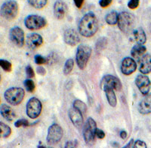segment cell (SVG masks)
I'll return each mask as SVG.
<instances>
[{
  "label": "cell",
  "mask_w": 151,
  "mask_h": 148,
  "mask_svg": "<svg viewBox=\"0 0 151 148\" xmlns=\"http://www.w3.org/2000/svg\"><path fill=\"white\" fill-rule=\"evenodd\" d=\"M79 32L83 37L89 38L95 35L99 28L98 20L92 12L85 14L79 23Z\"/></svg>",
  "instance_id": "obj_1"
},
{
  "label": "cell",
  "mask_w": 151,
  "mask_h": 148,
  "mask_svg": "<svg viewBox=\"0 0 151 148\" xmlns=\"http://www.w3.org/2000/svg\"><path fill=\"white\" fill-rule=\"evenodd\" d=\"M135 17L134 14H131L128 11H122L119 14L118 27L122 31V33H127L133 31L135 26Z\"/></svg>",
  "instance_id": "obj_2"
},
{
  "label": "cell",
  "mask_w": 151,
  "mask_h": 148,
  "mask_svg": "<svg viewBox=\"0 0 151 148\" xmlns=\"http://www.w3.org/2000/svg\"><path fill=\"white\" fill-rule=\"evenodd\" d=\"M91 55V48L86 44H79L76 53V62L79 69L83 70L86 67Z\"/></svg>",
  "instance_id": "obj_3"
},
{
  "label": "cell",
  "mask_w": 151,
  "mask_h": 148,
  "mask_svg": "<svg viewBox=\"0 0 151 148\" xmlns=\"http://www.w3.org/2000/svg\"><path fill=\"white\" fill-rule=\"evenodd\" d=\"M25 92L21 87H12L8 89L4 93L6 102L12 105H18L24 100Z\"/></svg>",
  "instance_id": "obj_4"
},
{
  "label": "cell",
  "mask_w": 151,
  "mask_h": 148,
  "mask_svg": "<svg viewBox=\"0 0 151 148\" xmlns=\"http://www.w3.org/2000/svg\"><path fill=\"white\" fill-rule=\"evenodd\" d=\"M19 5L14 0H8L1 6V16L8 21L14 20L18 14Z\"/></svg>",
  "instance_id": "obj_5"
},
{
  "label": "cell",
  "mask_w": 151,
  "mask_h": 148,
  "mask_svg": "<svg viewBox=\"0 0 151 148\" xmlns=\"http://www.w3.org/2000/svg\"><path fill=\"white\" fill-rule=\"evenodd\" d=\"M97 124L91 117L88 118L86 123L83 126V138L87 144H92L96 137Z\"/></svg>",
  "instance_id": "obj_6"
},
{
  "label": "cell",
  "mask_w": 151,
  "mask_h": 148,
  "mask_svg": "<svg viewBox=\"0 0 151 148\" xmlns=\"http://www.w3.org/2000/svg\"><path fill=\"white\" fill-rule=\"evenodd\" d=\"M63 135H64V132L60 126L57 123H54L48 128L46 138L47 143L49 145L57 144L62 139Z\"/></svg>",
  "instance_id": "obj_7"
},
{
  "label": "cell",
  "mask_w": 151,
  "mask_h": 148,
  "mask_svg": "<svg viewBox=\"0 0 151 148\" xmlns=\"http://www.w3.org/2000/svg\"><path fill=\"white\" fill-rule=\"evenodd\" d=\"M25 26L30 30H38L46 26L47 22L44 17L36 14H30L24 20Z\"/></svg>",
  "instance_id": "obj_8"
},
{
  "label": "cell",
  "mask_w": 151,
  "mask_h": 148,
  "mask_svg": "<svg viewBox=\"0 0 151 148\" xmlns=\"http://www.w3.org/2000/svg\"><path fill=\"white\" fill-rule=\"evenodd\" d=\"M42 105L37 98L33 97L28 101L27 104V114L30 119H36L39 117L42 112Z\"/></svg>",
  "instance_id": "obj_9"
},
{
  "label": "cell",
  "mask_w": 151,
  "mask_h": 148,
  "mask_svg": "<svg viewBox=\"0 0 151 148\" xmlns=\"http://www.w3.org/2000/svg\"><path fill=\"white\" fill-rule=\"evenodd\" d=\"M101 86L103 89L104 87H110L116 91H121L122 88V84L120 80L111 75H106L103 77L101 82Z\"/></svg>",
  "instance_id": "obj_10"
},
{
  "label": "cell",
  "mask_w": 151,
  "mask_h": 148,
  "mask_svg": "<svg viewBox=\"0 0 151 148\" xmlns=\"http://www.w3.org/2000/svg\"><path fill=\"white\" fill-rule=\"evenodd\" d=\"M9 38L14 45L18 48H22L24 44V33L21 28L19 26H14L12 28L9 32Z\"/></svg>",
  "instance_id": "obj_11"
},
{
  "label": "cell",
  "mask_w": 151,
  "mask_h": 148,
  "mask_svg": "<svg viewBox=\"0 0 151 148\" xmlns=\"http://www.w3.org/2000/svg\"><path fill=\"white\" fill-rule=\"evenodd\" d=\"M135 84L141 93L146 95L149 93L151 87V82L150 78L144 74H140L136 77Z\"/></svg>",
  "instance_id": "obj_12"
},
{
  "label": "cell",
  "mask_w": 151,
  "mask_h": 148,
  "mask_svg": "<svg viewBox=\"0 0 151 148\" xmlns=\"http://www.w3.org/2000/svg\"><path fill=\"white\" fill-rule=\"evenodd\" d=\"M137 69V63L132 57H125L121 63V72L125 75H130Z\"/></svg>",
  "instance_id": "obj_13"
},
{
  "label": "cell",
  "mask_w": 151,
  "mask_h": 148,
  "mask_svg": "<svg viewBox=\"0 0 151 148\" xmlns=\"http://www.w3.org/2000/svg\"><path fill=\"white\" fill-rule=\"evenodd\" d=\"M25 43L29 49L33 51L42 46V44H43V38L40 34L30 33L27 37Z\"/></svg>",
  "instance_id": "obj_14"
},
{
  "label": "cell",
  "mask_w": 151,
  "mask_h": 148,
  "mask_svg": "<svg viewBox=\"0 0 151 148\" xmlns=\"http://www.w3.org/2000/svg\"><path fill=\"white\" fill-rule=\"evenodd\" d=\"M64 41L70 46H76L80 41V38L74 29H66L64 33Z\"/></svg>",
  "instance_id": "obj_15"
},
{
  "label": "cell",
  "mask_w": 151,
  "mask_h": 148,
  "mask_svg": "<svg viewBox=\"0 0 151 148\" xmlns=\"http://www.w3.org/2000/svg\"><path fill=\"white\" fill-rule=\"evenodd\" d=\"M69 117L75 127L81 129L83 126V115L75 107H72L69 110Z\"/></svg>",
  "instance_id": "obj_16"
},
{
  "label": "cell",
  "mask_w": 151,
  "mask_h": 148,
  "mask_svg": "<svg viewBox=\"0 0 151 148\" xmlns=\"http://www.w3.org/2000/svg\"><path fill=\"white\" fill-rule=\"evenodd\" d=\"M67 4L61 0H58L55 2L54 5V15L55 18L58 20H62L64 19L67 13Z\"/></svg>",
  "instance_id": "obj_17"
},
{
  "label": "cell",
  "mask_w": 151,
  "mask_h": 148,
  "mask_svg": "<svg viewBox=\"0 0 151 148\" xmlns=\"http://www.w3.org/2000/svg\"><path fill=\"white\" fill-rule=\"evenodd\" d=\"M138 111L143 115L151 114V93H148L140 102L138 105Z\"/></svg>",
  "instance_id": "obj_18"
},
{
  "label": "cell",
  "mask_w": 151,
  "mask_h": 148,
  "mask_svg": "<svg viewBox=\"0 0 151 148\" xmlns=\"http://www.w3.org/2000/svg\"><path fill=\"white\" fill-rule=\"evenodd\" d=\"M139 71L141 74L147 75L151 72V55L147 53L140 60Z\"/></svg>",
  "instance_id": "obj_19"
},
{
  "label": "cell",
  "mask_w": 151,
  "mask_h": 148,
  "mask_svg": "<svg viewBox=\"0 0 151 148\" xmlns=\"http://www.w3.org/2000/svg\"><path fill=\"white\" fill-rule=\"evenodd\" d=\"M147 51V48L144 46L143 44H137L133 46L132 51H131V56L134 60L139 61L141 60V58L145 55Z\"/></svg>",
  "instance_id": "obj_20"
},
{
  "label": "cell",
  "mask_w": 151,
  "mask_h": 148,
  "mask_svg": "<svg viewBox=\"0 0 151 148\" xmlns=\"http://www.w3.org/2000/svg\"><path fill=\"white\" fill-rule=\"evenodd\" d=\"M0 112H1V115H2V117L7 120L8 121H12L16 117L15 113L7 105L3 104L1 105Z\"/></svg>",
  "instance_id": "obj_21"
},
{
  "label": "cell",
  "mask_w": 151,
  "mask_h": 148,
  "mask_svg": "<svg viewBox=\"0 0 151 148\" xmlns=\"http://www.w3.org/2000/svg\"><path fill=\"white\" fill-rule=\"evenodd\" d=\"M133 38L137 44H144L147 41V36L142 28H137L133 31Z\"/></svg>",
  "instance_id": "obj_22"
},
{
  "label": "cell",
  "mask_w": 151,
  "mask_h": 148,
  "mask_svg": "<svg viewBox=\"0 0 151 148\" xmlns=\"http://www.w3.org/2000/svg\"><path fill=\"white\" fill-rule=\"evenodd\" d=\"M104 90L105 94H106V99H107L109 105L111 107H115L117 104V99L115 92H114V90L110 88V87H104Z\"/></svg>",
  "instance_id": "obj_23"
},
{
  "label": "cell",
  "mask_w": 151,
  "mask_h": 148,
  "mask_svg": "<svg viewBox=\"0 0 151 148\" xmlns=\"http://www.w3.org/2000/svg\"><path fill=\"white\" fill-rule=\"evenodd\" d=\"M118 18L119 14L118 12L116 11H110V13H108V14L105 16V21H106V23L110 26H113L117 24V23H118Z\"/></svg>",
  "instance_id": "obj_24"
},
{
  "label": "cell",
  "mask_w": 151,
  "mask_h": 148,
  "mask_svg": "<svg viewBox=\"0 0 151 148\" xmlns=\"http://www.w3.org/2000/svg\"><path fill=\"white\" fill-rule=\"evenodd\" d=\"M12 134V130L9 126L3 123H0V136L2 138H9Z\"/></svg>",
  "instance_id": "obj_25"
},
{
  "label": "cell",
  "mask_w": 151,
  "mask_h": 148,
  "mask_svg": "<svg viewBox=\"0 0 151 148\" xmlns=\"http://www.w3.org/2000/svg\"><path fill=\"white\" fill-rule=\"evenodd\" d=\"M73 107H75L76 109H77L78 111H80L83 116H85L87 113V106L85 104L84 102H82L79 99H76L73 102Z\"/></svg>",
  "instance_id": "obj_26"
},
{
  "label": "cell",
  "mask_w": 151,
  "mask_h": 148,
  "mask_svg": "<svg viewBox=\"0 0 151 148\" xmlns=\"http://www.w3.org/2000/svg\"><path fill=\"white\" fill-rule=\"evenodd\" d=\"M28 3L36 9H42L47 5L48 0H27Z\"/></svg>",
  "instance_id": "obj_27"
},
{
  "label": "cell",
  "mask_w": 151,
  "mask_h": 148,
  "mask_svg": "<svg viewBox=\"0 0 151 148\" xmlns=\"http://www.w3.org/2000/svg\"><path fill=\"white\" fill-rule=\"evenodd\" d=\"M107 44V39L105 37H101L98 38L95 45V49L97 52H101L106 48Z\"/></svg>",
  "instance_id": "obj_28"
},
{
  "label": "cell",
  "mask_w": 151,
  "mask_h": 148,
  "mask_svg": "<svg viewBox=\"0 0 151 148\" xmlns=\"http://www.w3.org/2000/svg\"><path fill=\"white\" fill-rule=\"evenodd\" d=\"M74 66V61L73 59H68L64 64L63 72L65 75H68L71 73Z\"/></svg>",
  "instance_id": "obj_29"
},
{
  "label": "cell",
  "mask_w": 151,
  "mask_h": 148,
  "mask_svg": "<svg viewBox=\"0 0 151 148\" xmlns=\"http://www.w3.org/2000/svg\"><path fill=\"white\" fill-rule=\"evenodd\" d=\"M24 87L26 88L27 91L29 92H33L35 90V83L33 80H31L30 78L24 80Z\"/></svg>",
  "instance_id": "obj_30"
},
{
  "label": "cell",
  "mask_w": 151,
  "mask_h": 148,
  "mask_svg": "<svg viewBox=\"0 0 151 148\" xmlns=\"http://www.w3.org/2000/svg\"><path fill=\"white\" fill-rule=\"evenodd\" d=\"M0 66H1V68H2L5 72H12V63H11L10 62L7 61V60L1 59V60H0Z\"/></svg>",
  "instance_id": "obj_31"
},
{
  "label": "cell",
  "mask_w": 151,
  "mask_h": 148,
  "mask_svg": "<svg viewBox=\"0 0 151 148\" xmlns=\"http://www.w3.org/2000/svg\"><path fill=\"white\" fill-rule=\"evenodd\" d=\"M34 60L36 64L37 65H43V64H46L48 63V58H45L41 55H36L34 56Z\"/></svg>",
  "instance_id": "obj_32"
},
{
  "label": "cell",
  "mask_w": 151,
  "mask_h": 148,
  "mask_svg": "<svg viewBox=\"0 0 151 148\" xmlns=\"http://www.w3.org/2000/svg\"><path fill=\"white\" fill-rule=\"evenodd\" d=\"M29 126V122L26 119H21L17 120L14 123V126L17 128L20 127H27Z\"/></svg>",
  "instance_id": "obj_33"
},
{
  "label": "cell",
  "mask_w": 151,
  "mask_h": 148,
  "mask_svg": "<svg viewBox=\"0 0 151 148\" xmlns=\"http://www.w3.org/2000/svg\"><path fill=\"white\" fill-rule=\"evenodd\" d=\"M140 0H129L128 2V7L130 9L134 10L139 6Z\"/></svg>",
  "instance_id": "obj_34"
},
{
  "label": "cell",
  "mask_w": 151,
  "mask_h": 148,
  "mask_svg": "<svg viewBox=\"0 0 151 148\" xmlns=\"http://www.w3.org/2000/svg\"><path fill=\"white\" fill-rule=\"evenodd\" d=\"M25 71H26V75L28 78H34V70H33V68L30 65H27L26 68H25Z\"/></svg>",
  "instance_id": "obj_35"
},
{
  "label": "cell",
  "mask_w": 151,
  "mask_h": 148,
  "mask_svg": "<svg viewBox=\"0 0 151 148\" xmlns=\"http://www.w3.org/2000/svg\"><path fill=\"white\" fill-rule=\"evenodd\" d=\"M134 148H147L146 143L144 141H141V140H137V141H134Z\"/></svg>",
  "instance_id": "obj_36"
},
{
  "label": "cell",
  "mask_w": 151,
  "mask_h": 148,
  "mask_svg": "<svg viewBox=\"0 0 151 148\" xmlns=\"http://www.w3.org/2000/svg\"><path fill=\"white\" fill-rule=\"evenodd\" d=\"M113 0H100L99 1V5L103 9L107 8L109 5H111Z\"/></svg>",
  "instance_id": "obj_37"
},
{
  "label": "cell",
  "mask_w": 151,
  "mask_h": 148,
  "mask_svg": "<svg viewBox=\"0 0 151 148\" xmlns=\"http://www.w3.org/2000/svg\"><path fill=\"white\" fill-rule=\"evenodd\" d=\"M78 144L77 141H68L67 143L65 144V146L64 147L65 148H71V147H76Z\"/></svg>",
  "instance_id": "obj_38"
},
{
  "label": "cell",
  "mask_w": 151,
  "mask_h": 148,
  "mask_svg": "<svg viewBox=\"0 0 151 148\" xmlns=\"http://www.w3.org/2000/svg\"><path fill=\"white\" fill-rule=\"evenodd\" d=\"M105 133L103 130H100V129H97L96 131V137L99 139H104L105 138Z\"/></svg>",
  "instance_id": "obj_39"
},
{
  "label": "cell",
  "mask_w": 151,
  "mask_h": 148,
  "mask_svg": "<svg viewBox=\"0 0 151 148\" xmlns=\"http://www.w3.org/2000/svg\"><path fill=\"white\" fill-rule=\"evenodd\" d=\"M36 72L40 75H42V76H45V74H46V71H45V68L42 66H39L36 68Z\"/></svg>",
  "instance_id": "obj_40"
},
{
  "label": "cell",
  "mask_w": 151,
  "mask_h": 148,
  "mask_svg": "<svg viewBox=\"0 0 151 148\" xmlns=\"http://www.w3.org/2000/svg\"><path fill=\"white\" fill-rule=\"evenodd\" d=\"M73 2L76 5V7H77L78 9H81L83 5L84 0H73Z\"/></svg>",
  "instance_id": "obj_41"
},
{
  "label": "cell",
  "mask_w": 151,
  "mask_h": 148,
  "mask_svg": "<svg viewBox=\"0 0 151 148\" xmlns=\"http://www.w3.org/2000/svg\"><path fill=\"white\" fill-rule=\"evenodd\" d=\"M134 139H131V141H129V143L127 144L124 146V148H129V147H134Z\"/></svg>",
  "instance_id": "obj_42"
},
{
  "label": "cell",
  "mask_w": 151,
  "mask_h": 148,
  "mask_svg": "<svg viewBox=\"0 0 151 148\" xmlns=\"http://www.w3.org/2000/svg\"><path fill=\"white\" fill-rule=\"evenodd\" d=\"M119 135H120V138H122V139H125V138H127V132H126V131L122 130V131H121L120 133H119Z\"/></svg>",
  "instance_id": "obj_43"
}]
</instances>
